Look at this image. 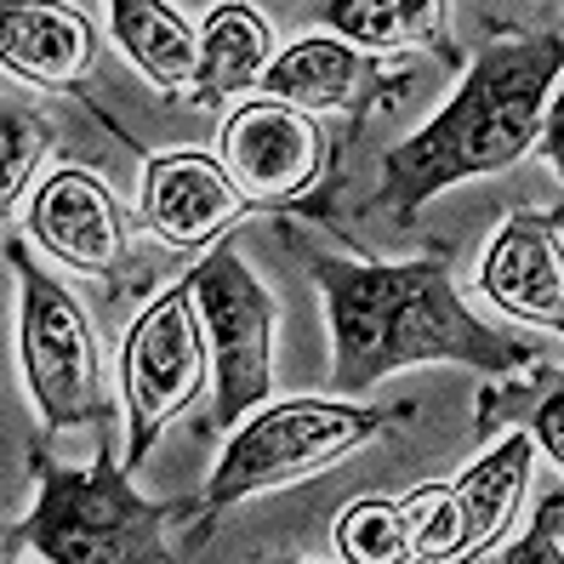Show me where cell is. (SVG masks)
<instances>
[{"instance_id": "1", "label": "cell", "mask_w": 564, "mask_h": 564, "mask_svg": "<svg viewBox=\"0 0 564 564\" xmlns=\"http://www.w3.org/2000/svg\"><path fill=\"white\" fill-rule=\"evenodd\" d=\"M308 274L330 319V388L348 400L411 365H468L485 377H513L542 359L519 330H496L468 314L445 251L411 262L308 257Z\"/></svg>"}, {"instance_id": "2", "label": "cell", "mask_w": 564, "mask_h": 564, "mask_svg": "<svg viewBox=\"0 0 564 564\" xmlns=\"http://www.w3.org/2000/svg\"><path fill=\"white\" fill-rule=\"evenodd\" d=\"M564 75V35H496L462 69L451 104L382 154V200L411 223L434 194L519 165L542 143L547 97Z\"/></svg>"}, {"instance_id": "3", "label": "cell", "mask_w": 564, "mask_h": 564, "mask_svg": "<svg viewBox=\"0 0 564 564\" xmlns=\"http://www.w3.org/2000/svg\"><path fill=\"white\" fill-rule=\"evenodd\" d=\"M35 508L7 530V553H35L52 564H160L177 558L165 524L200 513L194 502H149L131 490L126 462L97 456L91 468H69L35 451Z\"/></svg>"}, {"instance_id": "4", "label": "cell", "mask_w": 564, "mask_h": 564, "mask_svg": "<svg viewBox=\"0 0 564 564\" xmlns=\"http://www.w3.org/2000/svg\"><path fill=\"white\" fill-rule=\"evenodd\" d=\"M393 422H400V411L354 405L348 393H330V400L303 393V400L257 405L228 434L217 468L206 479L200 513H223V508L246 502V496H262V490H280V485L337 468L343 456H354L365 440H377Z\"/></svg>"}, {"instance_id": "5", "label": "cell", "mask_w": 564, "mask_h": 564, "mask_svg": "<svg viewBox=\"0 0 564 564\" xmlns=\"http://www.w3.org/2000/svg\"><path fill=\"white\" fill-rule=\"evenodd\" d=\"M7 262L18 274V359H23V382L46 434L104 422L109 416L104 354H97V330L86 308L29 257L18 235L7 240Z\"/></svg>"}, {"instance_id": "6", "label": "cell", "mask_w": 564, "mask_h": 564, "mask_svg": "<svg viewBox=\"0 0 564 564\" xmlns=\"http://www.w3.org/2000/svg\"><path fill=\"white\" fill-rule=\"evenodd\" d=\"M212 382V348L194 280H177L131 319L120 343V400H126V468L138 474L154 456L160 434L172 427L200 388Z\"/></svg>"}, {"instance_id": "7", "label": "cell", "mask_w": 564, "mask_h": 564, "mask_svg": "<svg viewBox=\"0 0 564 564\" xmlns=\"http://www.w3.org/2000/svg\"><path fill=\"white\" fill-rule=\"evenodd\" d=\"M200 296L206 348H212V388H217V422L235 427L274 393V296L262 291L240 246L217 240L200 269L188 274Z\"/></svg>"}, {"instance_id": "8", "label": "cell", "mask_w": 564, "mask_h": 564, "mask_svg": "<svg viewBox=\"0 0 564 564\" xmlns=\"http://www.w3.org/2000/svg\"><path fill=\"white\" fill-rule=\"evenodd\" d=\"M217 160L228 165V177H235V188L251 206H291L303 194H314V183L325 177L330 138H325L319 115L257 91L228 109Z\"/></svg>"}, {"instance_id": "9", "label": "cell", "mask_w": 564, "mask_h": 564, "mask_svg": "<svg viewBox=\"0 0 564 564\" xmlns=\"http://www.w3.org/2000/svg\"><path fill=\"white\" fill-rule=\"evenodd\" d=\"M251 212V200L235 188L228 165L200 149H165L143 160V188H138V217L143 228L177 251H212L228 240V228Z\"/></svg>"}, {"instance_id": "10", "label": "cell", "mask_w": 564, "mask_h": 564, "mask_svg": "<svg viewBox=\"0 0 564 564\" xmlns=\"http://www.w3.org/2000/svg\"><path fill=\"white\" fill-rule=\"evenodd\" d=\"M479 296L496 314L564 337V217L530 206L502 217L479 262Z\"/></svg>"}, {"instance_id": "11", "label": "cell", "mask_w": 564, "mask_h": 564, "mask_svg": "<svg viewBox=\"0 0 564 564\" xmlns=\"http://www.w3.org/2000/svg\"><path fill=\"white\" fill-rule=\"evenodd\" d=\"M23 228L52 262L75 274H115L126 262V212L115 188L86 172V165H57V172L29 194Z\"/></svg>"}, {"instance_id": "12", "label": "cell", "mask_w": 564, "mask_h": 564, "mask_svg": "<svg viewBox=\"0 0 564 564\" xmlns=\"http://www.w3.org/2000/svg\"><path fill=\"white\" fill-rule=\"evenodd\" d=\"M382 86H388V69L377 52H365L343 35H308L274 52L257 91L308 115H365L382 97Z\"/></svg>"}, {"instance_id": "13", "label": "cell", "mask_w": 564, "mask_h": 564, "mask_svg": "<svg viewBox=\"0 0 564 564\" xmlns=\"http://www.w3.org/2000/svg\"><path fill=\"white\" fill-rule=\"evenodd\" d=\"M0 63L12 80L69 91L97 63V23L69 0H0Z\"/></svg>"}, {"instance_id": "14", "label": "cell", "mask_w": 564, "mask_h": 564, "mask_svg": "<svg viewBox=\"0 0 564 564\" xmlns=\"http://www.w3.org/2000/svg\"><path fill=\"white\" fill-rule=\"evenodd\" d=\"M530 468H536V440L524 427H508L485 456H474V468L451 479V502H456V558L468 564L502 547L508 524L530 490Z\"/></svg>"}, {"instance_id": "15", "label": "cell", "mask_w": 564, "mask_h": 564, "mask_svg": "<svg viewBox=\"0 0 564 564\" xmlns=\"http://www.w3.org/2000/svg\"><path fill=\"white\" fill-rule=\"evenodd\" d=\"M274 29L269 18H262L257 7H246V0H217V7L206 12L200 23V80H194V104H228V97L240 91H257L262 75H269L274 63Z\"/></svg>"}, {"instance_id": "16", "label": "cell", "mask_w": 564, "mask_h": 564, "mask_svg": "<svg viewBox=\"0 0 564 564\" xmlns=\"http://www.w3.org/2000/svg\"><path fill=\"white\" fill-rule=\"evenodd\" d=\"M109 35L160 91H194L200 80V35L172 0H109Z\"/></svg>"}, {"instance_id": "17", "label": "cell", "mask_w": 564, "mask_h": 564, "mask_svg": "<svg viewBox=\"0 0 564 564\" xmlns=\"http://www.w3.org/2000/svg\"><path fill=\"white\" fill-rule=\"evenodd\" d=\"M451 0H325V29L365 52H427L456 63L451 46Z\"/></svg>"}, {"instance_id": "18", "label": "cell", "mask_w": 564, "mask_h": 564, "mask_svg": "<svg viewBox=\"0 0 564 564\" xmlns=\"http://www.w3.org/2000/svg\"><path fill=\"white\" fill-rule=\"evenodd\" d=\"M496 422L524 427L564 474V371H542V359H536V365H524L519 388H485L479 427H496Z\"/></svg>"}, {"instance_id": "19", "label": "cell", "mask_w": 564, "mask_h": 564, "mask_svg": "<svg viewBox=\"0 0 564 564\" xmlns=\"http://www.w3.org/2000/svg\"><path fill=\"white\" fill-rule=\"evenodd\" d=\"M337 553L348 564H416L405 496H354L337 513Z\"/></svg>"}, {"instance_id": "20", "label": "cell", "mask_w": 564, "mask_h": 564, "mask_svg": "<svg viewBox=\"0 0 564 564\" xmlns=\"http://www.w3.org/2000/svg\"><path fill=\"white\" fill-rule=\"evenodd\" d=\"M0 131H7V223H12L29 177H35V154L46 149V126L29 115V109L7 104V115H0Z\"/></svg>"}, {"instance_id": "21", "label": "cell", "mask_w": 564, "mask_h": 564, "mask_svg": "<svg viewBox=\"0 0 564 564\" xmlns=\"http://www.w3.org/2000/svg\"><path fill=\"white\" fill-rule=\"evenodd\" d=\"M502 564H564V490L542 496L530 530L513 547H502Z\"/></svg>"}, {"instance_id": "22", "label": "cell", "mask_w": 564, "mask_h": 564, "mask_svg": "<svg viewBox=\"0 0 564 564\" xmlns=\"http://www.w3.org/2000/svg\"><path fill=\"white\" fill-rule=\"evenodd\" d=\"M542 154H547V165L564 177V75H558V86H553V97H547V115H542V143H536Z\"/></svg>"}]
</instances>
